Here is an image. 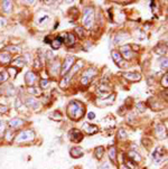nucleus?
I'll list each match as a JSON object with an SVG mask.
<instances>
[{"instance_id":"obj_1","label":"nucleus","mask_w":168,"mask_h":169,"mask_svg":"<svg viewBox=\"0 0 168 169\" xmlns=\"http://www.w3.org/2000/svg\"><path fill=\"white\" fill-rule=\"evenodd\" d=\"M84 112H85L84 107L79 101H71L67 105V115L72 120L75 121L80 120L84 115Z\"/></svg>"},{"instance_id":"obj_2","label":"nucleus","mask_w":168,"mask_h":169,"mask_svg":"<svg viewBox=\"0 0 168 169\" xmlns=\"http://www.w3.org/2000/svg\"><path fill=\"white\" fill-rule=\"evenodd\" d=\"M94 21V9L92 7H86L83 11V26L86 27L87 29H90Z\"/></svg>"},{"instance_id":"obj_3","label":"nucleus","mask_w":168,"mask_h":169,"mask_svg":"<svg viewBox=\"0 0 168 169\" xmlns=\"http://www.w3.org/2000/svg\"><path fill=\"white\" fill-rule=\"evenodd\" d=\"M34 138H35V132L33 130H24L17 136L16 141L18 144H20V142H28V141H31Z\"/></svg>"},{"instance_id":"obj_4","label":"nucleus","mask_w":168,"mask_h":169,"mask_svg":"<svg viewBox=\"0 0 168 169\" xmlns=\"http://www.w3.org/2000/svg\"><path fill=\"white\" fill-rule=\"evenodd\" d=\"M95 75H96V69H92V67L87 69L86 71L83 73V76H82V80H81L82 85H84V86H87V85L90 84L91 80H92V78H93Z\"/></svg>"},{"instance_id":"obj_5","label":"nucleus","mask_w":168,"mask_h":169,"mask_svg":"<svg viewBox=\"0 0 168 169\" xmlns=\"http://www.w3.org/2000/svg\"><path fill=\"white\" fill-rule=\"evenodd\" d=\"M74 62H75V57L74 56H67V57H66V58H65V61H64V63H63L62 71H61V75L66 76L67 72L72 69V65L74 64Z\"/></svg>"},{"instance_id":"obj_6","label":"nucleus","mask_w":168,"mask_h":169,"mask_svg":"<svg viewBox=\"0 0 168 169\" xmlns=\"http://www.w3.org/2000/svg\"><path fill=\"white\" fill-rule=\"evenodd\" d=\"M111 55L114 63L118 65L119 67H125V66H127V65H125V62L123 61V57L121 56V54L119 53L118 50H112Z\"/></svg>"},{"instance_id":"obj_7","label":"nucleus","mask_w":168,"mask_h":169,"mask_svg":"<svg viewBox=\"0 0 168 169\" xmlns=\"http://www.w3.org/2000/svg\"><path fill=\"white\" fill-rule=\"evenodd\" d=\"M69 137L71 139V141H73V142H80L83 140V134H82V132L80 130H77V129H73V130H71L69 133Z\"/></svg>"},{"instance_id":"obj_8","label":"nucleus","mask_w":168,"mask_h":169,"mask_svg":"<svg viewBox=\"0 0 168 169\" xmlns=\"http://www.w3.org/2000/svg\"><path fill=\"white\" fill-rule=\"evenodd\" d=\"M165 153H166L165 149L162 147H158V148H156L155 152L152 155V158H154V160H155L156 163H159V161H162V159H164Z\"/></svg>"},{"instance_id":"obj_9","label":"nucleus","mask_w":168,"mask_h":169,"mask_svg":"<svg viewBox=\"0 0 168 169\" xmlns=\"http://www.w3.org/2000/svg\"><path fill=\"white\" fill-rule=\"evenodd\" d=\"M123 77L125 80L128 81H131V82H137V81H140L141 80V75L137 73V72H129V73H125L123 74Z\"/></svg>"},{"instance_id":"obj_10","label":"nucleus","mask_w":168,"mask_h":169,"mask_svg":"<svg viewBox=\"0 0 168 169\" xmlns=\"http://www.w3.org/2000/svg\"><path fill=\"white\" fill-rule=\"evenodd\" d=\"M25 81L29 86H34L36 84V81H37V75L33 72H28L25 75Z\"/></svg>"},{"instance_id":"obj_11","label":"nucleus","mask_w":168,"mask_h":169,"mask_svg":"<svg viewBox=\"0 0 168 169\" xmlns=\"http://www.w3.org/2000/svg\"><path fill=\"white\" fill-rule=\"evenodd\" d=\"M83 130L86 132L87 134H95L99 132V128L96 125L90 124V123H83Z\"/></svg>"},{"instance_id":"obj_12","label":"nucleus","mask_w":168,"mask_h":169,"mask_svg":"<svg viewBox=\"0 0 168 169\" xmlns=\"http://www.w3.org/2000/svg\"><path fill=\"white\" fill-rule=\"evenodd\" d=\"M109 91H110V86L106 83H101L96 90V94H99L101 96H106L109 94Z\"/></svg>"},{"instance_id":"obj_13","label":"nucleus","mask_w":168,"mask_h":169,"mask_svg":"<svg viewBox=\"0 0 168 169\" xmlns=\"http://www.w3.org/2000/svg\"><path fill=\"white\" fill-rule=\"evenodd\" d=\"M26 105L33 109V110H37L39 107V102L34 98H27L26 99Z\"/></svg>"},{"instance_id":"obj_14","label":"nucleus","mask_w":168,"mask_h":169,"mask_svg":"<svg viewBox=\"0 0 168 169\" xmlns=\"http://www.w3.org/2000/svg\"><path fill=\"white\" fill-rule=\"evenodd\" d=\"M63 37H64V39H62V42H64L66 45L74 44V42H75L74 34H71V33H65V34H63Z\"/></svg>"},{"instance_id":"obj_15","label":"nucleus","mask_w":168,"mask_h":169,"mask_svg":"<svg viewBox=\"0 0 168 169\" xmlns=\"http://www.w3.org/2000/svg\"><path fill=\"white\" fill-rule=\"evenodd\" d=\"M121 53H122V55L121 56L122 57H125V58H131V57L133 56V52L131 50L130 46H122L121 47Z\"/></svg>"},{"instance_id":"obj_16","label":"nucleus","mask_w":168,"mask_h":169,"mask_svg":"<svg viewBox=\"0 0 168 169\" xmlns=\"http://www.w3.org/2000/svg\"><path fill=\"white\" fill-rule=\"evenodd\" d=\"M69 155H71V157H73V158H81V157L84 155V152H83L82 148H80V147H74V148L71 149Z\"/></svg>"},{"instance_id":"obj_17","label":"nucleus","mask_w":168,"mask_h":169,"mask_svg":"<svg viewBox=\"0 0 168 169\" xmlns=\"http://www.w3.org/2000/svg\"><path fill=\"white\" fill-rule=\"evenodd\" d=\"M156 134L160 139L166 138V128L164 127V124H157V127H156Z\"/></svg>"},{"instance_id":"obj_18","label":"nucleus","mask_w":168,"mask_h":169,"mask_svg":"<svg viewBox=\"0 0 168 169\" xmlns=\"http://www.w3.org/2000/svg\"><path fill=\"white\" fill-rule=\"evenodd\" d=\"M109 159L113 163H117V148L114 146L109 147Z\"/></svg>"},{"instance_id":"obj_19","label":"nucleus","mask_w":168,"mask_h":169,"mask_svg":"<svg viewBox=\"0 0 168 169\" xmlns=\"http://www.w3.org/2000/svg\"><path fill=\"white\" fill-rule=\"evenodd\" d=\"M11 62V55L7 52H4V53H0V63L2 64H9Z\"/></svg>"},{"instance_id":"obj_20","label":"nucleus","mask_w":168,"mask_h":169,"mask_svg":"<svg viewBox=\"0 0 168 169\" xmlns=\"http://www.w3.org/2000/svg\"><path fill=\"white\" fill-rule=\"evenodd\" d=\"M62 43H63V42H62V38L58 36V37H55V38H54V39H53V40L50 42V46H52V48H53V49H57V48H60V47H61Z\"/></svg>"},{"instance_id":"obj_21","label":"nucleus","mask_w":168,"mask_h":169,"mask_svg":"<svg viewBox=\"0 0 168 169\" xmlns=\"http://www.w3.org/2000/svg\"><path fill=\"white\" fill-rule=\"evenodd\" d=\"M21 124H24V121L21 119H13L11 121H9V125H10V128H13V129H17L19 128Z\"/></svg>"},{"instance_id":"obj_22","label":"nucleus","mask_w":168,"mask_h":169,"mask_svg":"<svg viewBox=\"0 0 168 169\" xmlns=\"http://www.w3.org/2000/svg\"><path fill=\"white\" fill-rule=\"evenodd\" d=\"M114 99H116V94L112 93L111 96H108L106 100L101 101V103H100L99 105H101V107H104V105H108V104H111V103H113Z\"/></svg>"},{"instance_id":"obj_23","label":"nucleus","mask_w":168,"mask_h":169,"mask_svg":"<svg viewBox=\"0 0 168 169\" xmlns=\"http://www.w3.org/2000/svg\"><path fill=\"white\" fill-rule=\"evenodd\" d=\"M128 158L129 159H132L133 163H139L141 160V157L139 156V153L136 152V151H130L129 155H128Z\"/></svg>"},{"instance_id":"obj_24","label":"nucleus","mask_w":168,"mask_h":169,"mask_svg":"<svg viewBox=\"0 0 168 169\" xmlns=\"http://www.w3.org/2000/svg\"><path fill=\"white\" fill-rule=\"evenodd\" d=\"M103 152H104L103 147H96V148H95V150H94L95 158H96V159H101V158L103 157Z\"/></svg>"},{"instance_id":"obj_25","label":"nucleus","mask_w":168,"mask_h":169,"mask_svg":"<svg viewBox=\"0 0 168 169\" xmlns=\"http://www.w3.org/2000/svg\"><path fill=\"white\" fill-rule=\"evenodd\" d=\"M2 9L5 13H10L11 9H13V5L10 1H4L2 2Z\"/></svg>"},{"instance_id":"obj_26","label":"nucleus","mask_w":168,"mask_h":169,"mask_svg":"<svg viewBox=\"0 0 168 169\" xmlns=\"http://www.w3.org/2000/svg\"><path fill=\"white\" fill-rule=\"evenodd\" d=\"M28 93L33 94V95H40V94H42V91H40V88H38L37 86H29V88H28Z\"/></svg>"},{"instance_id":"obj_27","label":"nucleus","mask_w":168,"mask_h":169,"mask_svg":"<svg viewBox=\"0 0 168 169\" xmlns=\"http://www.w3.org/2000/svg\"><path fill=\"white\" fill-rule=\"evenodd\" d=\"M11 64H13V66H19V67L21 69V67L25 65V59H24V58H20V57H18V58H17L16 61H13Z\"/></svg>"},{"instance_id":"obj_28","label":"nucleus","mask_w":168,"mask_h":169,"mask_svg":"<svg viewBox=\"0 0 168 169\" xmlns=\"http://www.w3.org/2000/svg\"><path fill=\"white\" fill-rule=\"evenodd\" d=\"M118 138L119 139H125L127 138V132L125 131V129H120V130H119Z\"/></svg>"},{"instance_id":"obj_29","label":"nucleus","mask_w":168,"mask_h":169,"mask_svg":"<svg viewBox=\"0 0 168 169\" xmlns=\"http://www.w3.org/2000/svg\"><path fill=\"white\" fill-rule=\"evenodd\" d=\"M13 139V130L11 131V130H8L6 133V140L7 141H11Z\"/></svg>"},{"instance_id":"obj_30","label":"nucleus","mask_w":168,"mask_h":169,"mask_svg":"<svg viewBox=\"0 0 168 169\" xmlns=\"http://www.w3.org/2000/svg\"><path fill=\"white\" fill-rule=\"evenodd\" d=\"M7 78H8V74H7L6 72H1V73H0V84H1L2 82L7 81Z\"/></svg>"},{"instance_id":"obj_31","label":"nucleus","mask_w":168,"mask_h":169,"mask_svg":"<svg viewBox=\"0 0 168 169\" xmlns=\"http://www.w3.org/2000/svg\"><path fill=\"white\" fill-rule=\"evenodd\" d=\"M137 109H139V112H145V110H146V104L142 103V102H139L137 104Z\"/></svg>"},{"instance_id":"obj_32","label":"nucleus","mask_w":168,"mask_h":169,"mask_svg":"<svg viewBox=\"0 0 168 169\" xmlns=\"http://www.w3.org/2000/svg\"><path fill=\"white\" fill-rule=\"evenodd\" d=\"M50 118H52V119L53 120H56V117H57V118H58V120H62V114H61V113L60 112H54L53 113V114H50Z\"/></svg>"},{"instance_id":"obj_33","label":"nucleus","mask_w":168,"mask_h":169,"mask_svg":"<svg viewBox=\"0 0 168 169\" xmlns=\"http://www.w3.org/2000/svg\"><path fill=\"white\" fill-rule=\"evenodd\" d=\"M6 131V123L4 121H0V134H2Z\"/></svg>"},{"instance_id":"obj_34","label":"nucleus","mask_w":168,"mask_h":169,"mask_svg":"<svg viewBox=\"0 0 168 169\" xmlns=\"http://www.w3.org/2000/svg\"><path fill=\"white\" fill-rule=\"evenodd\" d=\"M160 67L162 69H166L167 67V58L165 57V58H162V61H160Z\"/></svg>"},{"instance_id":"obj_35","label":"nucleus","mask_w":168,"mask_h":169,"mask_svg":"<svg viewBox=\"0 0 168 169\" xmlns=\"http://www.w3.org/2000/svg\"><path fill=\"white\" fill-rule=\"evenodd\" d=\"M48 84H50L48 80H42V81H40V88H47Z\"/></svg>"},{"instance_id":"obj_36","label":"nucleus","mask_w":168,"mask_h":169,"mask_svg":"<svg viewBox=\"0 0 168 169\" xmlns=\"http://www.w3.org/2000/svg\"><path fill=\"white\" fill-rule=\"evenodd\" d=\"M167 78H168V75H167V74H165L164 78L162 80V84L165 86V88H167V85H168V84H167Z\"/></svg>"},{"instance_id":"obj_37","label":"nucleus","mask_w":168,"mask_h":169,"mask_svg":"<svg viewBox=\"0 0 168 169\" xmlns=\"http://www.w3.org/2000/svg\"><path fill=\"white\" fill-rule=\"evenodd\" d=\"M76 33H79L80 37L84 36V31H83V28H81V27H76Z\"/></svg>"},{"instance_id":"obj_38","label":"nucleus","mask_w":168,"mask_h":169,"mask_svg":"<svg viewBox=\"0 0 168 169\" xmlns=\"http://www.w3.org/2000/svg\"><path fill=\"white\" fill-rule=\"evenodd\" d=\"M8 112V107L6 105H0V113H7Z\"/></svg>"},{"instance_id":"obj_39","label":"nucleus","mask_w":168,"mask_h":169,"mask_svg":"<svg viewBox=\"0 0 168 169\" xmlns=\"http://www.w3.org/2000/svg\"><path fill=\"white\" fill-rule=\"evenodd\" d=\"M7 49H9V50H11V52H19V50H21V48H17L16 46H13V48H7Z\"/></svg>"},{"instance_id":"obj_40","label":"nucleus","mask_w":168,"mask_h":169,"mask_svg":"<svg viewBox=\"0 0 168 169\" xmlns=\"http://www.w3.org/2000/svg\"><path fill=\"white\" fill-rule=\"evenodd\" d=\"M99 169H110V168H109V165H108V163H103L101 167H99Z\"/></svg>"},{"instance_id":"obj_41","label":"nucleus","mask_w":168,"mask_h":169,"mask_svg":"<svg viewBox=\"0 0 168 169\" xmlns=\"http://www.w3.org/2000/svg\"><path fill=\"white\" fill-rule=\"evenodd\" d=\"M87 117H89V119L93 120L94 118H95V114H94L93 112H90V113H89V115H87Z\"/></svg>"},{"instance_id":"obj_42","label":"nucleus","mask_w":168,"mask_h":169,"mask_svg":"<svg viewBox=\"0 0 168 169\" xmlns=\"http://www.w3.org/2000/svg\"><path fill=\"white\" fill-rule=\"evenodd\" d=\"M120 169H130V168H128L125 165H121V166H120Z\"/></svg>"}]
</instances>
